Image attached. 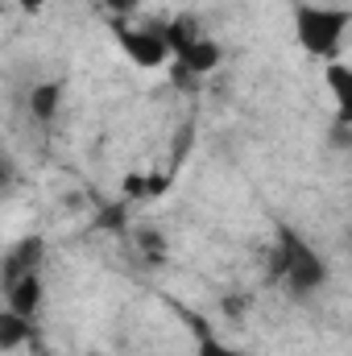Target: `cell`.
Wrapping results in <instances>:
<instances>
[{
    "label": "cell",
    "instance_id": "1",
    "mask_svg": "<svg viewBox=\"0 0 352 356\" xmlns=\"http://www.w3.org/2000/svg\"><path fill=\"white\" fill-rule=\"evenodd\" d=\"M269 282H286V290L294 298H311L323 282H328V266L315 253V245L294 232L290 224H278V249H273V266H269Z\"/></svg>",
    "mask_w": 352,
    "mask_h": 356
},
{
    "label": "cell",
    "instance_id": "2",
    "mask_svg": "<svg viewBox=\"0 0 352 356\" xmlns=\"http://www.w3.org/2000/svg\"><path fill=\"white\" fill-rule=\"evenodd\" d=\"M349 13L344 8H319V4H298L294 13V33H298V46L311 54V58H323V63H336L340 46H344V33H349Z\"/></svg>",
    "mask_w": 352,
    "mask_h": 356
},
{
    "label": "cell",
    "instance_id": "3",
    "mask_svg": "<svg viewBox=\"0 0 352 356\" xmlns=\"http://www.w3.org/2000/svg\"><path fill=\"white\" fill-rule=\"evenodd\" d=\"M158 33L166 38V46H170V54H175L178 67H186V71H195V75H211V71L220 67V58H224L220 46H216L211 38H203L191 17H170L166 25H158Z\"/></svg>",
    "mask_w": 352,
    "mask_h": 356
},
{
    "label": "cell",
    "instance_id": "4",
    "mask_svg": "<svg viewBox=\"0 0 352 356\" xmlns=\"http://www.w3.org/2000/svg\"><path fill=\"white\" fill-rule=\"evenodd\" d=\"M116 38H120V50L137 63V67H145V71H158L166 58H175L170 54V46H166V38L158 33V25L154 29H116Z\"/></svg>",
    "mask_w": 352,
    "mask_h": 356
},
{
    "label": "cell",
    "instance_id": "5",
    "mask_svg": "<svg viewBox=\"0 0 352 356\" xmlns=\"http://www.w3.org/2000/svg\"><path fill=\"white\" fill-rule=\"evenodd\" d=\"M42 257H46L42 236H29V241L13 245V249H8V257H4V266H0L4 286H13V282H21V277H29V273H42Z\"/></svg>",
    "mask_w": 352,
    "mask_h": 356
},
{
    "label": "cell",
    "instance_id": "6",
    "mask_svg": "<svg viewBox=\"0 0 352 356\" xmlns=\"http://www.w3.org/2000/svg\"><path fill=\"white\" fill-rule=\"evenodd\" d=\"M323 79H328L332 99H336V124L352 129V67L349 63H328Z\"/></svg>",
    "mask_w": 352,
    "mask_h": 356
},
{
    "label": "cell",
    "instance_id": "7",
    "mask_svg": "<svg viewBox=\"0 0 352 356\" xmlns=\"http://www.w3.org/2000/svg\"><path fill=\"white\" fill-rule=\"evenodd\" d=\"M42 294H46L42 273H29V277H21V282L4 286V307H8V311H17V315H25V319H33V311L42 307Z\"/></svg>",
    "mask_w": 352,
    "mask_h": 356
},
{
    "label": "cell",
    "instance_id": "8",
    "mask_svg": "<svg viewBox=\"0 0 352 356\" xmlns=\"http://www.w3.org/2000/svg\"><path fill=\"white\" fill-rule=\"evenodd\" d=\"M58 104H63V83H38V88L29 91V112L42 124H50L58 116Z\"/></svg>",
    "mask_w": 352,
    "mask_h": 356
},
{
    "label": "cell",
    "instance_id": "9",
    "mask_svg": "<svg viewBox=\"0 0 352 356\" xmlns=\"http://www.w3.org/2000/svg\"><path fill=\"white\" fill-rule=\"evenodd\" d=\"M33 336V319L17 315V311H0V348H21L25 340Z\"/></svg>",
    "mask_w": 352,
    "mask_h": 356
},
{
    "label": "cell",
    "instance_id": "10",
    "mask_svg": "<svg viewBox=\"0 0 352 356\" xmlns=\"http://www.w3.org/2000/svg\"><path fill=\"white\" fill-rule=\"evenodd\" d=\"M195 332H199V348H195V356H249V353H237V348H228L224 340H216L203 323H195Z\"/></svg>",
    "mask_w": 352,
    "mask_h": 356
},
{
    "label": "cell",
    "instance_id": "11",
    "mask_svg": "<svg viewBox=\"0 0 352 356\" xmlns=\"http://www.w3.org/2000/svg\"><path fill=\"white\" fill-rule=\"evenodd\" d=\"M137 245H141V253H145L150 261H162V257H166L162 236H158V232H150V228H141V232H137Z\"/></svg>",
    "mask_w": 352,
    "mask_h": 356
},
{
    "label": "cell",
    "instance_id": "12",
    "mask_svg": "<svg viewBox=\"0 0 352 356\" xmlns=\"http://www.w3.org/2000/svg\"><path fill=\"white\" fill-rule=\"evenodd\" d=\"M112 13H133V8H141V4H150V0H104Z\"/></svg>",
    "mask_w": 352,
    "mask_h": 356
},
{
    "label": "cell",
    "instance_id": "13",
    "mask_svg": "<svg viewBox=\"0 0 352 356\" xmlns=\"http://www.w3.org/2000/svg\"><path fill=\"white\" fill-rule=\"evenodd\" d=\"M17 4H21V8H25V13H38V8H42V4H46V0H17Z\"/></svg>",
    "mask_w": 352,
    "mask_h": 356
}]
</instances>
